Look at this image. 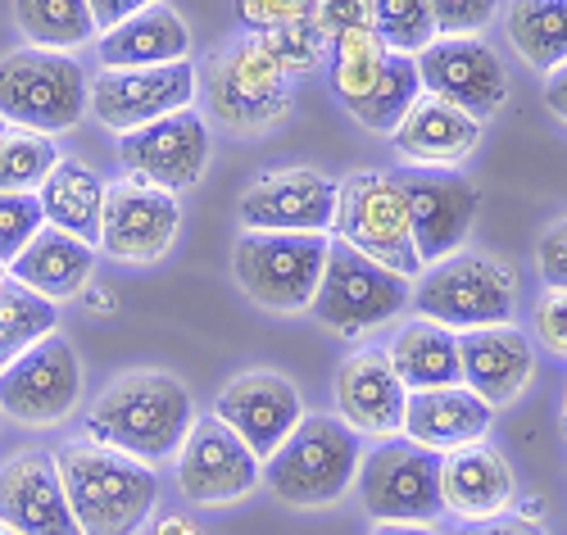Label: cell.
I'll return each instance as SVG.
<instances>
[{"instance_id": "1", "label": "cell", "mask_w": 567, "mask_h": 535, "mask_svg": "<svg viewBox=\"0 0 567 535\" xmlns=\"http://www.w3.org/2000/svg\"><path fill=\"white\" fill-rule=\"evenodd\" d=\"M192 426H196L192 391L159 368L118 372L96 395V404L86 409V441L110 445L146 467L173 463Z\"/></svg>"}, {"instance_id": "2", "label": "cell", "mask_w": 567, "mask_h": 535, "mask_svg": "<svg viewBox=\"0 0 567 535\" xmlns=\"http://www.w3.org/2000/svg\"><path fill=\"white\" fill-rule=\"evenodd\" d=\"M55 467L82 535H136L155 517L159 504L155 467L86 441V435L55 450Z\"/></svg>"}, {"instance_id": "3", "label": "cell", "mask_w": 567, "mask_h": 535, "mask_svg": "<svg viewBox=\"0 0 567 535\" xmlns=\"http://www.w3.org/2000/svg\"><path fill=\"white\" fill-rule=\"evenodd\" d=\"M363 435L332 413H305L300 426L264 459V485L291 508H332L354 485Z\"/></svg>"}, {"instance_id": "4", "label": "cell", "mask_w": 567, "mask_h": 535, "mask_svg": "<svg viewBox=\"0 0 567 535\" xmlns=\"http://www.w3.org/2000/svg\"><path fill=\"white\" fill-rule=\"evenodd\" d=\"M196 91L205 95L209 119L241 136L272 132L291 114V73H281L255 32L209 51L196 69Z\"/></svg>"}, {"instance_id": "5", "label": "cell", "mask_w": 567, "mask_h": 535, "mask_svg": "<svg viewBox=\"0 0 567 535\" xmlns=\"http://www.w3.org/2000/svg\"><path fill=\"white\" fill-rule=\"evenodd\" d=\"M413 313L427 318L454 336L463 331H482V327H499L513 322L517 309V277L504 259L495 255H450L432 268H422V277L413 281Z\"/></svg>"}, {"instance_id": "6", "label": "cell", "mask_w": 567, "mask_h": 535, "mask_svg": "<svg viewBox=\"0 0 567 535\" xmlns=\"http://www.w3.org/2000/svg\"><path fill=\"white\" fill-rule=\"evenodd\" d=\"M413 300V281H404L400 272L372 264L368 255L332 240L327 246V268L322 281L313 290V322L322 331H332L337 340H363L377 327L395 322Z\"/></svg>"}, {"instance_id": "7", "label": "cell", "mask_w": 567, "mask_h": 535, "mask_svg": "<svg viewBox=\"0 0 567 535\" xmlns=\"http://www.w3.org/2000/svg\"><path fill=\"white\" fill-rule=\"evenodd\" d=\"M332 232L341 246L368 255L372 264H382L400 272L404 281L422 277V259L413 250V232H409V209H404V191L400 177L382 168H354L337 182V218Z\"/></svg>"}, {"instance_id": "8", "label": "cell", "mask_w": 567, "mask_h": 535, "mask_svg": "<svg viewBox=\"0 0 567 535\" xmlns=\"http://www.w3.org/2000/svg\"><path fill=\"white\" fill-rule=\"evenodd\" d=\"M86 119V73L64 51L19 45L0 55V123L60 136Z\"/></svg>"}, {"instance_id": "9", "label": "cell", "mask_w": 567, "mask_h": 535, "mask_svg": "<svg viewBox=\"0 0 567 535\" xmlns=\"http://www.w3.org/2000/svg\"><path fill=\"white\" fill-rule=\"evenodd\" d=\"M327 246L332 240L318 232H241L231 246V277L259 309L300 313L313 305Z\"/></svg>"}, {"instance_id": "10", "label": "cell", "mask_w": 567, "mask_h": 535, "mask_svg": "<svg viewBox=\"0 0 567 535\" xmlns=\"http://www.w3.org/2000/svg\"><path fill=\"white\" fill-rule=\"evenodd\" d=\"M359 500L372 522H417L441 517V454L413 445L409 435H391L363 450L359 463Z\"/></svg>"}, {"instance_id": "11", "label": "cell", "mask_w": 567, "mask_h": 535, "mask_svg": "<svg viewBox=\"0 0 567 535\" xmlns=\"http://www.w3.org/2000/svg\"><path fill=\"white\" fill-rule=\"evenodd\" d=\"M82 404V363L64 331L41 336L0 372V413L19 426H60Z\"/></svg>"}, {"instance_id": "12", "label": "cell", "mask_w": 567, "mask_h": 535, "mask_svg": "<svg viewBox=\"0 0 567 535\" xmlns=\"http://www.w3.org/2000/svg\"><path fill=\"white\" fill-rule=\"evenodd\" d=\"M173 472H177L182 500L200 508L241 504L264 481V463L255 459V450L214 413L196 418V426L186 431V441L173 459Z\"/></svg>"}, {"instance_id": "13", "label": "cell", "mask_w": 567, "mask_h": 535, "mask_svg": "<svg viewBox=\"0 0 567 535\" xmlns=\"http://www.w3.org/2000/svg\"><path fill=\"white\" fill-rule=\"evenodd\" d=\"M409 232L422 268H432L450 255H458L472 236V223L482 214V191L458 168H409L400 177Z\"/></svg>"}, {"instance_id": "14", "label": "cell", "mask_w": 567, "mask_h": 535, "mask_svg": "<svg viewBox=\"0 0 567 535\" xmlns=\"http://www.w3.org/2000/svg\"><path fill=\"white\" fill-rule=\"evenodd\" d=\"M196 101V64H155V69H101L86 82V114L105 132L123 136L155 119H168Z\"/></svg>"}, {"instance_id": "15", "label": "cell", "mask_w": 567, "mask_h": 535, "mask_svg": "<svg viewBox=\"0 0 567 535\" xmlns=\"http://www.w3.org/2000/svg\"><path fill=\"white\" fill-rule=\"evenodd\" d=\"M182 227V200L164 186L123 177L105 186V209H101V240L96 250H105L114 264L146 268L159 264Z\"/></svg>"}, {"instance_id": "16", "label": "cell", "mask_w": 567, "mask_h": 535, "mask_svg": "<svg viewBox=\"0 0 567 535\" xmlns=\"http://www.w3.org/2000/svg\"><path fill=\"white\" fill-rule=\"evenodd\" d=\"M209 123L200 110H177L168 119H155L136 132H123L118 136V168L136 182H151V186H164L173 196L192 191L205 168H209Z\"/></svg>"}, {"instance_id": "17", "label": "cell", "mask_w": 567, "mask_h": 535, "mask_svg": "<svg viewBox=\"0 0 567 535\" xmlns=\"http://www.w3.org/2000/svg\"><path fill=\"white\" fill-rule=\"evenodd\" d=\"M413 60H417L422 91L458 105L477 123L495 119L508 101V69L486 37H436Z\"/></svg>"}, {"instance_id": "18", "label": "cell", "mask_w": 567, "mask_h": 535, "mask_svg": "<svg viewBox=\"0 0 567 535\" xmlns=\"http://www.w3.org/2000/svg\"><path fill=\"white\" fill-rule=\"evenodd\" d=\"M246 232H318L327 236L337 218V182L318 168H272L241 196Z\"/></svg>"}, {"instance_id": "19", "label": "cell", "mask_w": 567, "mask_h": 535, "mask_svg": "<svg viewBox=\"0 0 567 535\" xmlns=\"http://www.w3.org/2000/svg\"><path fill=\"white\" fill-rule=\"evenodd\" d=\"M214 418L227 422L255 450V459L264 463L300 426L305 400L296 391V381H287L281 372L255 368V372H236L223 385L218 400H214Z\"/></svg>"}, {"instance_id": "20", "label": "cell", "mask_w": 567, "mask_h": 535, "mask_svg": "<svg viewBox=\"0 0 567 535\" xmlns=\"http://www.w3.org/2000/svg\"><path fill=\"white\" fill-rule=\"evenodd\" d=\"M404 404L409 391L382 346H368L337 368V418L363 441L404 435Z\"/></svg>"}, {"instance_id": "21", "label": "cell", "mask_w": 567, "mask_h": 535, "mask_svg": "<svg viewBox=\"0 0 567 535\" xmlns=\"http://www.w3.org/2000/svg\"><path fill=\"white\" fill-rule=\"evenodd\" d=\"M0 522L19 535H82L69 508L55 454L19 450L0 467Z\"/></svg>"}, {"instance_id": "22", "label": "cell", "mask_w": 567, "mask_h": 535, "mask_svg": "<svg viewBox=\"0 0 567 535\" xmlns=\"http://www.w3.org/2000/svg\"><path fill=\"white\" fill-rule=\"evenodd\" d=\"M458 363H463V385L472 395H482L491 409H508L513 400H523L527 385L536 381V346H532V336L513 322L463 331Z\"/></svg>"}, {"instance_id": "23", "label": "cell", "mask_w": 567, "mask_h": 535, "mask_svg": "<svg viewBox=\"0 0 567 535\" xmlns=\"http://www.w3.org/2000/svg\"><path fill=\"white\" fill-rule=\"evenodd\" d=\"M391 141L409 168H463L482 151V123L441 95L422 91Z\"/></svg>"}, {"instance_id": "24", "label": "cell", "mask_w": 567, "mask_h": 535, "mask_svg": "<svg viewBox=\"0 0 567 535\" xmlns=\"http://www.w3.org/2000/svg\"><path fill=\"white\" fill-rule=\"evenodd\" d=\"M513 495H517L513 467L491 441L441 454V508L454 513L458 522L499 517L513 508Z\"/></svg>"}, {"instance_id": "25", "label": "cell", "mask_w": 567, "mask_h": 535, "mask_svg": "<svg viewBox=\"0 0 567 535\" xmlns=\"http://www.w3.org/2000/svg\"><path fill=\"white\" fill-rule=\"evenodd\" d=\"M491 422H495V409L482 395H472L463 381L436 385V391H409V404H404V435L432 454H450V450L486 441Z\"/></svg>"}, {"instance_id": "26", "label": "cell", "mask_w": 567, "mask_h": 535, "mask_svg": "<svg viewBox=\"0 0 567 535\" xmlns=\"http://www.w3.org/2000/svg\"><path fill=\"white\" fill-rule=\"evenodd\" d=\"M91 272H96V246L60 227H41L19 250V259H10V277L51 305L78 300L91 286Z\"/></svg>"}, {"instance_id": "27", "label": "cell", "mask_w": 567, "mask_h": 535, "mask_svg": "<svg viewBox=\"0 0 567 535\" xmlns=\"http://www.w3.org/2000/svg\"><path fill=\"white\" fill-rule=\"evenodd\" d=\"M101 69H155V64H182L192 60V32H186L182 14L164 0L136 10L132 19L114 23L110 32L96 37Z\"/></svg>"}, {"instance_id": "28", "label": "cell", "mask_w": 567, "mask_h": 535, "mask_svg": "<svg viewBox=\"0 0 567 535\" xmlns=\"http://www.w3.org/2000/svg\"><path fill=\"white\" fill-rule=\"evenodd\" d=\"M105 177L82 164V160H60L55 173L45 177V186L37 191L41 200V218L45 227H60L86 246H96L101 240V209H105Z\"/></svg>"}, {"instance_id": "29", "label": "cell", "mask_w": 567, "mask_h": 535, "mask_svg": "<svg viewBox=\"0 0 567 535\" xmlns=\"http://www.w3.org/2000/svg\"><path fill=\"white\" fill-rule=\"evenodd\" d=\"M382 350H386L391 368L400 372L404 391H436V385H458L463 381L458 336L427 322V318L404 322Z\"/></svg>"}, {"instance_id": "30", "label": "cell", "mask_w": 567, "mask_h": 535, "mask_svg": "<svg viewBox=\"0 0 567 535\" xmlns=\"http://www.w3.org/2000/svg\"><path fill=\"white\" fill-rule=\"evenodd\" d=\"M504 37L527 69L554 73L567 64V0H508Z\"/></svg>"}, {"instance_id": "31", "label": "cell", "mask_w": 567, "mask_h": 535, "mask_svg": "<svg viewBox=\"0 0 567 535\" xmlns=\"http://www.w3.org/2000/svg\"><path fill=\"white\" fill-rule=\"evenodd\" d=\"M10 10L28 45H41V51L73 55L86 41L101 37L86 0H10Z\"/></svg>"}, {"instance_id": "32", "label": "cell", "mask_w": 567, "mask_h": 535, "mask_svg": "<svg viewBox=\"0 0 567 535\" xmlns=\"http://www.w3.org/2000/svg\"><path fill=\"white\" fill-rule=\"evenodd\" d=\"M422 95V78H417V60L413 55H386V69L382 78L372 82V91L363 95V101L350 105V119L363 123L368 132L377 136H395V127L404 123V114L417 105Z\"/></svg>"}, {"instance_id": "33", "label": "cell", "mask_w": 567, "mask_h": 535, "mask_svg": "<svg viewBox=\"0 0 567 535\" xmlns=\"http://www.w3.org/2000/svg\"><path fill=\"white\" fill-rule=\"evenodd\" d=\"M51 331H60V309L51 300L32 296L14 277L0 281V372Z\"/></svg>"}, {"instance_id": "34", "label": "cell", "mask_w": 567, "mask_h": 535, "mask_svg": "<svg viewBox=\"0 0 567 535\" xmlns=\"http://www.w3.org/2000/svg\"><path fill=\"white\" fill-rule=\"evenodd\" d=\"M60 160L64 155H60L55 136L32 132V127H10V123L0 127V191L37 196Z\"/></svg>"}, {"instance_id": "35", "label": "cell", "mask_w": 567, "mask_h": 535, "mask_svg": "<svg viewBox=\"0 0 567 535\" xmlns=\"http://www.w3.org/2000/svg\"><path fill=\"white\" fill-rule=\"evenodd\" d=\"M327 55H332V91H337V101L350 110L354 101H363V95L372 91V82L382 78L391 51L372 28H354V32L337 37Z\"/></svg>"}, {"instance_id": "36", "label": "cell", "mask_w": 567, "mask_h": 535, "mask_svg": "<svg viewBox=\"0 0 567 535\" xmlns=\"http://www.w3.org/2000/svg\"><path fill=\"white\" fill-rule=\"evenodd\" d=\"M372 32L395 55H422L441 37L432 0H372Z\"/></svg>"}, {"instance_id": "37", "label": "cell", "mask_w": 567, "mask_h": 535, "mask_svg": "<svg viewBox=\"0 0 567 535\" xmlns=\"http://www.w3.org/2000/svg\"><path fill=\"white\" fill-rule=\"evenodd\" d=\"M264 41V51L281 64V73H291V78H305L313 69H322L327 60V37L313 28V19H300V23H281V28H268V32H255Z\"/></svg>"}, {"instance_id": "38", "label": "cell", "mask_w": 567, "mask_h": 535, "mask_svg": "<svg viewBox=\"0 0 567 535\" xmlns=\"http://www.w3.org/2000/svg\"><path fill=\"white\" fill-rule=\"evenodd\" d=\"M41 227H45V218H41V200L37 196L0 191V264L10 268V259H19V250Z\"/></svg>"}, {"instance_id": "39", "label": "cell", "mask_w": 567, "mask_h": 535, "mask_svg": "<svg viewBox=\"0 0 567 535\" xmlns=\"http://www.w3.org/2000/svg\"><path fill=\"white\" fill-rule=\"evenodd\" d=\"M432 14L441 37H482L499 14V0H432Z\"/></svg>"}, {"instance_id": "40", "label": "cell", "mask_w": 567, "mask_h": 535, "mask_svg": "<svg viewBox=\"0 0 567 535\" xmlns=\"http://www.w3.org/2000/svg\"><path fill=\"white\" fill-rule=\"evenodd\" d=\"M313 28L327 45L354 28H372V0H313Z\"/></svg>"}, {"instance_id": "41", "label": "cell", "mask_w": 567, "mask_h": 535, "mask_svg": "<svg viewBox=\"0 0 567 535\" xmlns=\"http://www.w3.org/2000/svg\"><path fill=\"white\" fill-rule=\"evenodd\" d=\"M236 19L250 32H268L281 23L313 19V0H236Z\"/></svg>"}, {"instance_id": "42", "label": "cell", "mask_w": 567, "mask_h": 535, "mask_svg": "<svg viewBox=\"0 0 567 535\" xmlns=\"http://www.w3.org/2000/svg\"><path fill=\"white\" fill-rule=\"evenodd\" d=\"M532 322H536V340H540V346L549 354L567 359V290H545V296L536 300Z\"/></svg>"}, {"instance_id": "43", "label": "cell", "mask_w": 567, "mask_h": 535, "mask_svg": "<svg viewBox=\"0 0 567 535\" xmlns=\"http://www.w3.org/2000/svg\"><path fill=\"white\" fill-rule=\"evenodd\" d=\"M536 268L545 290H567V214L549 223L545 236L536 240Z\"/></svg>"}, {"instance_id": "44", "label": "cell", "mask_w": 567, "mask_h": 535, "mask_svg": "<svg viewBox=\"0 0 567 535\" xmlns=\"http://www.w3.org/2000/svg\"><path fill=\"white\" fill-rule=\"evenodd\" d=\"M454 535H545L532 517H517V513H499L486 522H463Z\"/></svg>"}, {"instance_id": "45", "label": "cell", "mask_w": 567, "mask_h": 535, "mask_svg": "<svg viewBox=\"0 0 567 535\" xmlns=\"http://www.w3.org/2000/svg\"><path fill=\"white\" fill-rule=\"evenodd\" d=\"M86 6H91V19H96V32H110L114 23L132 19L136 10L155 6V0H86Z\"/></svg>"}, {"instance_id": "46", "label": "cell", "mask_w": 567, "mask_h": 535, "mask_svg": "<svg viewBox=\"0 0 567 535\" xmlns=\"http://www.w3.org/2000/svg\"><path fill=\"white\" fill-rule=\"evenodd\" d=\"M545 105L558 123H567V64H558L549 78H545Z\"/></svg>"}, {"instance_id": "47", "label": "cell", "mask_w": 567, "mask_h": 535, "mask_svg": "<svg viewBox=\"0 0 567 535\" xmlns=\"http://www.w3.org/2000/svg\"><path fill=\"white\" fill-rule=\"evenodd\" d=\"M151 535H205V531H200L196 522H186L182 513H168V517H159V522H155V531H151Z\"/></svg>"}, {"instance_id": "48", "label": "cell", "mask_w": 567, "mask_h": 535, "mask_svg": "<svg viewBox=\"0 0 567 535\" xmlns=\"http://www.w3.org/2000/svg\"><path fill=\"white\" fill-rule=\"evenodd\" d=\"M368 535H436L432 526H417V522H377Z\"/></svg>"}, {"instance_id": "49", "label": "cell", "mask_w": 567, "mask_h": 535, "mask_svg": "<svg viewBox=\"0 0 567 535\" xmlns=\"http://www.w3.org/2000/svg\"><path fill=\"white\" fill-rule=\"evenodd\" d=\"M78 300H86V309H96V313H110L114 309V296H105V290H91V286L82 290Z\"/></svg>"}, {"instance_id": "50", "label": "cell", "mask_w": 567, "mask_h": 535, "mask_svg": "<svg viewBox=\"0 0 567 535\" xmlns=\"http://www.w3.org/2000/svg\"><path fill=\"white\" fill-rule=\"evenodd\" d=\"M558 431L567 435V391H563V404H558Z\"/></svg>"}, {"instance_id": "51", "label": "cell", "mask_w": 567, "mask_h": 535, "mask_svg": "<svg viewBox=\"0 0 567 535\" xmlns=\"http://www.w3.org/2000/svg\"><path fill=\"white\" fill-rule=\"evenodd\" d=\"M0 535H19V531H14V526H6V522H0Z\"/></svg>"}, {"instance_id": "52", "label": "cell", "mask_w": 567, "mask_h": 535, "mask_svg": "<svg viewBox=\"0 0 567 535\" xmlns=\"http://www.w3.org/2000/svg\"><path fill=\"white\" fill-rule=\"evenodd\" d=\"M6 277H10V268H6V264H0V281H6Z\"/></svg>"}, {"instance_id": "53", "label": "cell", "mask_w": 567, "mask_h": 535, "mask_svg": "<svg viewBox=\"0 0 567 535\" xmlns=\"http://www.w3.org/2000/svg\"><path fill=\"white\" fill-rule=\"evenodd\" d=\"M0 127H6V123H0Z\"/></svg>"}]
</instances>
